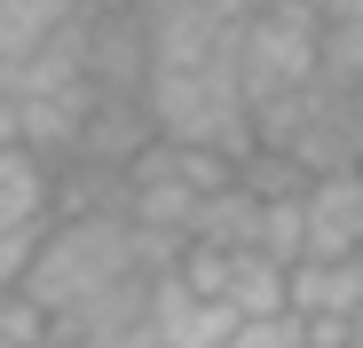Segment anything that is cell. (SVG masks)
<instances>
[{
  "label": "cell",
  "instance_id": "obj_1",
  "mask_svg": "<svg viewBox=\"0 0 363 348\" xmlns=\"http://www.w3.org/2000/svg\"><path fill=\"white\" fill-rule=\"evenodd\" d=\"M135 238H127V222L118 214H87V222H48V238L24 269V301L48 317V325H64L79 309H95L103 293H118V285H135Z\"/></svg>",
  "mask_w": 363,
  "mask_h": 348
},
{
  "label": "cell",
  "instance_id": "obj_2",
  "mask_svg": "<svg viewBox=\"0 0 363 348\" xmlns=\"http://www.w3.org/2000/svg\"><path fill=\"white\" fill-rule=\"evenodd\" d=\"M300 87H316V0L245 9V32H237V95H245V111L284 103Z\"/></svg>",
  "mask_w": 363,
  "mask_h": 348
},
{
  "label": "cell",
  "instance_id": "obj_3",
  "mask_svg": "<svg viewBox=\"0 0 363 348\" xmlns=\"http://www.w3.org/2000/svg\"><path fill=\"white\" fill-rule=\"evenodd\" d=\"M363 254V174H324L300 190V261Z\"/></svg>",
  "mask_w": 363,
  "mask_h": 348
},
{
  "label": "cell",
  "instance_id": "obj_4",
  "mask_svg": "<svg viewBox=\"0 0 363 348\" xmlns=\"http://www.w3.org/2000/svg\"><path fill=\"white\" fill-rule=\"evenodd\" d=\"M284 317L292 325H355L363 317V254H347V261H300L284 277Z\"/></svg>",
  "mask_w": 363,
  "mask_h": 348
},
{
  "label": "cell",
  "instance_id": "obj_5",
  "mask_svg": "<svg viewBox=\"0 0 363 348\" xmlns=\"http://www.w3.org/2000/svg\"><path fill=\"white\" fill-rule=\"evenodd\" d=\"M229 332H237L229 309H213V301H198V293H182L174 277L150 285V348H221Z\"/></svg>",
  "mask_w": 363,
  "mask_h": 348
},
{
  "label": "cell",
  "instance_id": "obj_6",
  "mask_svg": "<svg viewBox=\"0 0 363 348\" xmlns=\"http://www.w3.org/2000/svg\"><path fill=\"white\" fill-rule=\"evenodd\" d=\"M316 80L363 103V0H316Z\"/></svg>",
  "mask_w": 363,
  "mask_h": 348
},
{
  "label": "cell",
  "instance_id": "obj_7",
  "mask_svg": "<svg viewBox=\"0 0 363 348\" xmlns=\"http://www.w3.org/2000/svg\"><path fill=\"white\" fill-rule=\"evenodd\" d=\"M48 198H55V174L24 143H9V151H0V238L48 229Z\"/></svg>",
  "mask_w": 363,
  "mask_h": 348
},
{
  "label": "cell",
  "instance_id": "obj_8",
  "mask_svg": "<svg viewBox=\"0 0 363 348\" xmlns=\"http://www.w3.org/2000/svg\"><path fill=\"white\" fill-rule=\"evenodd\" d=\"M64 16H72V0H0V87L64 32Z\"/></svg>",
  "mask_w": 363,
  "mask_h": 348
},
{
  "label": "cell",
  "instance_id": "obj_9",
  "mask_svg": "<svg viewBox=\"0 0 363 348\" xmlns=\"http://www.w3.org/2000/svg\"><path fill=\"white\" fill-rule=\"evenodd\" d=\"M253 254L269 261V269H300V198H277V206H261V222H253Z\"/></svg>",
  "mask_w": 363,
  "mask_h": 348
},
{
  "label": "cell",
  "instance_id": "obj_10",
  "mask_svg": "<svg viewBox=\"0 0 363 348\" xmlns=\"http://www.w3.org/2000/svg\"><path fill=\"white\" fill-rule=\"evenodd\" d=\"M221 348H300V325L292 317H253V325H237Z\"/></svg>",
  "mask_w": 363,
  "mask_h": 348
},
{
  "label": "cell",
  "instance_id": "obj_11",
  "mask_svg": "<svg viewBox=\"0 0 363 348\" xmlns=\"http://www.w3.org/2000/svg\"><path fill=\"white\" fill-rule=\"evenodd\" d=\"M340 348H363V317H355V325H347V340H340Z\"/></svg>",
  "mask_w": 363,
  "mask_h": 348
},
{
  "label": "cell",
  "instance_id": "obj_12",
  "mask_svg": "<svg viewBox=\"0 0 363 348\" xmlns=\"http://www.w3.org/2000/svg\"><path fill=\"white\" fill-rule=\"evenodd\" d=\"M0 348H9V340H0Z\"/></svg>",
  "mask_w": 363,
  "mask_h": 348
}]
</instances>
